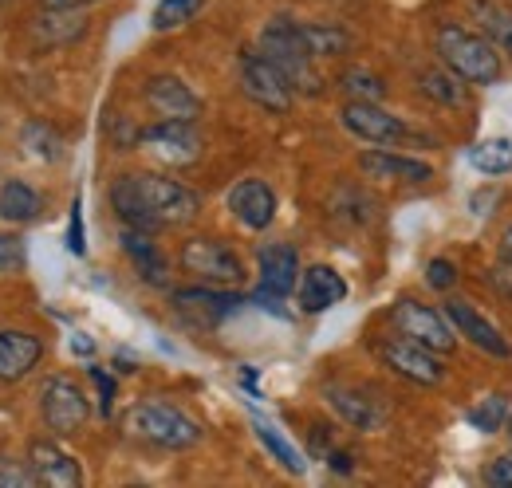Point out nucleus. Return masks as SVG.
Segmentation results:
<instances>
[{"label":"nucleus","mask_w":512,"mask_h":488,"mask_svg":"<svg viewBox=\"0 0 512 488\" xmlns=\"http://www.w3.org/2000/svg\"><path fill=\"white\" fill-rule=\"evenodd\" d=\"M111 205L119 221L142 233L182 229L201 213V193L162 174H123L111 185Z\"/></svg>","instance_id":"1"},{"label":"nucleus","mask_w":512,"mask_h":488,"mask_svg":"<svg viewBox=\"0 0 512 488\" xmlns=\"http://www.w3.org/2000/svg\"><path fill=\"white\" fill-rule=\"evenodd\" d=\"M434 48L449 71L461 75L469 87H489L501 79V48L481 28L446 20L434 32Z\"/></svg>","instance_id":"2"},{"label":"nucleus","mask_w":512,"mask_h":488,"mask_svg":"<svg viewBox=\"0 0 512 488\" xmlns=\"http://www.w3.org/2000/svg\"><path fill=\"white\" fill-rule=\"evenodd\" d=\"M260 52L284 71V79L292 83V91H304V95H320L323 79L320 71L312 67V56L300 40V24L288 20V16H276L264 24L260 32Z\"/></svg>","instance_id":"3"},{"label":"nucleus","mask_w":512,"mask_h":488,"mask_svg":"<svg viewBox=\"0 0 512 488\" xmlns=\"http://www.w3.org/2000/svg\"><path fill=\"white\" fill-rule=\"evenodd\" d=\"M127 429L130 437L150 441L158 449H190L201 441V426L190 414H182L178 406H166V402H138L127 414Z\"/></svg>","instance_id":"4"},{"label":"nucleus","mask_w":512,"mask_h":488,"mask_svg":"<svg viewBox=\"0 0 512 488\" xmlns=\"http://www.w3.org/2000/svg\"><path fill=\"white\" fill-rule=\"evenodd\" d=\"M390 323H394L398 335H406V339H414V343H422V347H430L438 355L457 351V331H453L446 311L422 304L414 296H402L398 304L390 307Z\"/></svg>","instance_id":"5"},{"label":"nucleus","mask_w":512,"mask_h":488,"mask_svg":"<svg viewBox=\"0 0 512 488\" xmlns=\"http://www.w3.org/2000/svg\"><path fill=\"white\" fill-rule=\"evenodd\" d=\"M237 67H241V91L253 99L256 107H264L272 115L292 111V99H296L292 83L284 79V71L268 60L260 48H245Z\"/></svg>","instance_id":"6"},{"label":"nucleus","mask_w":512,"mask_h":488,"mask_svg":"<svg viewBox=\"0 0 512 488\" xmlns=\"http://www.w3.org/2000/svg\"><path fill=\"white\" fill-rule=\"evenodd\" d=\"M182 268L197 276L201 284H213V288H237L245 280V264L241 256L229 248V244L213 241V237H193V241L182 244L178 252Z\"/></svg>","instance_id":"7"},{"label":"nucleus","mask_w":512,"mask_h":488,"mask_svg":"<svg viewBox=\"0 0 512 488\" xmlns=\"http://www.w3.org/2000/svg\"><path fill=\"white\" fill-rule=\"evenodd\" d=\"M40 414H44L48 429H56V433L67 437V433H79V429L87 426L91 402H87V394H83V386L75 378L52 374L40 386Z\"/></svg>","instance_id":"8"},{"label":"nucleus","mask_w":512,"mask_h":488,"mask_svg":"<svg viewBox=\"0 0 512 488\" xmlns=\"http://www.w3.org/2000/svg\"><path fill=\"white\" fill-rule=\"evenodd\" d=\"M375 351H379V363H383L386 370H394L398 378H406V382L438 386V382L446 378V366L438 359V351H430V347H422V343H414V339H406V335H390Z\"/></svg>","instance_id":"9"},{"label":"nucleus","mask_w":512,"mask_h":488,"mask_svg":"<svg viewBox=\"0 0 512 488\" xmlns=\"http://www.w3.org/2000/svg\"><path fill=\"white\" fill-rule=\"evenodd\" d=\"M256 272H260V292H256L253 300L256 304H280L284 296H292L296 292V284H300V252L292 248V244H260V252H256Z\"/></svg>","instance_id":"10"},{"label":"nucleus","mask_w":512,"mask_h":488,"mask_svg":"<svg viewBox=\"0 0 512 488\" xmlns=\"http://www.w3.org/2000/svg\"><path fill=\"white\" fill-rule=\"evenodd\" d=\"M339 122L359 142H367V146H398V142L410 138L406 122L398 119V115H390V111H383L379 103H367V99H347L343 111H339Z\"/></svg>","instance_id":"11"},{"label":"nucleus","mask_w":512,"mask_h":488,"mask_svg":"<svg viewBox=\"0 0 512 488\" xmlns=\"http://www.w3.org/2000/svg\"><path fill=\"white\" fill-rule=\"evenodd\" d=\"M138 146L150 150L154 158L170 162V166H190L201 154V134L186 119H158L154 126L138 130Z\"/></svg>","instance_id":"12"},{"label":"nucleus","mask_w":512,"mask_h":488,"mask_svg":"<svg viewBox=\"0 0 512 488\" xmlns=\"http://www.w3.org/2000/svg\"><path fill=\"white\" fill-rule=\"evenodd\" d=\"M442 311L449 315L453 331H457L465 343H473L477 351H485V355H493V359H512L509 335H505L489 315H481L469 300H446Z\"/></svg>","instance_id":"13"},{"label":"nucleus","mask_w":512,"mask_h":488,"mask_svg":"<svg viewBox=\"0 0 512 488\" xmlns=\"http://www.w3.org/2000/svg\"><path fill=\"white\" fill-rule=\"evenodd\" d=\"M241 304H245V296H237L229 288H213V284H205V288H178L174 292V311L186 323H193V327H217L229 311H237Z\"/></svg>","instance_id":"14"},{"label":"nucleus","mask_w":512,"mask_h":488,"mask_svg":"<svg viewBox=\"0 0 512 488\" xmlns=\"http://www.w3.org/2000/svg\"><path fill=\"white\" fill-rule=\"evenodd\" d=\"M142 99H146V107H150L158 119L197 122V115H201V99L193 95L178 75H154V79H146Z\"/></svg>","instance_id":"15"},{"label":"nucleus","mask_w":512,"mask_h":488,"mask_svg":"<svg viewBox=\"0 0 512 488\" xmlns=\"http://www.w3.org/2000/svg\"><path fill=\"white\" fill-rule=\"evenodd\" d=\"M225 205H229V213L245 225V229H268L272 221H276V193H272V185H264L260 178H245V182H237L229 189V197H225Z\"/></svg>","instance_id":"16"},{"label":"nucleus","mask_w":512,"mask_h":488,"mask_svg":"<svg viewBox=\"0 0 512 488\" xmlns=\"http://www.w3.org/2000/svg\"><path fill=\"white\" fill-rule=\"evenodd\" d=\"M323 398L331 402V410L347 422L351 429L375 433L386 426V406L371 394V390H355V386H327Z\"/></svg>","instance_id":"17"},{"label":"nucleus","mask_w":512,"mask_h":488,"mask_svg":"<svg viewBox=\"0 0 512 488\" xmlns=\"http://www.w3.org/2000/svg\"><path fill=\"white\" fill-rule=\"evenodd\" d=\"M359 170L375 182H406V185H426L434 178V166L430 162H418V158H406V154H394V150H363L359 154Z\"/></svg>","instance_id":"18"},{"label":"nucleus","mask_w":512,"mask_h":488,"mask_svg":"<svg viewBox=\"0 0 512 488\" xmlns=\"http://www.w3.org/2000/svg\"><path fill=\"white\" fill-rule=\"evenodd\" d=\"M347 300V280L331 268V264H312L300 272V284H296V304L308 315H320L327 307L343 304Z\"/></svg>","instance_id":"19"},{"label":"nucleus","mask_w":512,"mask_h":488,"mask_svg":"<svg viewBox=\"0 0 512 488\" xmlns=\"http://www.w3.org/2000/svg\"><path fill=\"white\" fill-rule=\"evenodd\" d=\"M28 465L36 473V481L48 488H79L83 485V469L79 461L64 453L56 441H32L28 449Z\"/></svg>","instance_id":"20"},{"label":"nucleus","mask_w":512,"mask_h":488,"mask_svg":"<svg viewBox=\"0 0 512 488\" xmlns=\"http://www.w3.org/2000/svg\"><path fill=\"white\" fill-rule=\"evenodd\" d=\"M123 252L130 256V264L138 268V276L150 288H170V260L158 252L154 233H142V229L123 225Z\"/></svg>","instance_id":"21"},{"label":"nucleus","mask_w":512,"mask_h":488,"mask_svg":"<svg viewBox=\"0 0 512 488\" xmlns=\"http://www.w3.org/2000/svg\"><path fill=\"white\" fill-rule=\"evenodd\" d=\"M44 347L28 331H0V382H20L32 366L40 363Z\"/></svg>","instance_id":"22"},{"label":"nucleus","mask_w":512,"mask_h":488,"mask_svg":"<svg viewBox=\"0 0 512 488\" xmlns=\"http://www.w3.org/2000/svg\"><path fill=\"white\" fill-rule=\"evenodd\" d=\"M32 32L44 48H60V44H71L87 32V20L79 16V8H44V16L36 20Z\"/></svg>","instance_id":"23"},{"label":"nucleus","mask_w":512,"mask_h":488,"mask_svg":"<svg viewBox=\"0 0 512 488\" xmlns=\"http://www.w3.org/2000/svg\"><path fill=\"white\" fill-rule=\"evenodd\" d=\"M469 16L477 20V28L512 60V8L501 0H469Z\"/></svg>","instance_id":"24"},{"label":"nucleus","mask_w":512,"mask_h":488,"mask_svg":"<svg viewBox=\"0 0 512 488\" xmlns=\"http://www.w3.org/2000/svg\"><path fill=\"white\" fill-rule=\"evenodd\" d=\"M465 87H469V83H465L461 75H453L446 63L418 71V91H422L426 99L442 103V107H465V103H469V91H465Z\"/></svg>","instance_id":"25"},{"label":"nucleus","mask_w":512,"mask_h":488,"mask_svg":"<svg viewBox=\"0 0 512 488\" xmlns=\"http://www.w3.org/2000/svg\"><path fill=\"white\" fill-rule=\"evenodd\" d=\"M40 209H44V201H40V193H36L32 185H24V182L0 185V221H8V225H28V221L40 217Z\"/></svg>","instance_id":"26"},{"label":"nucleus","mask_w":512,"mask_h":488,"mask_svg":"<svg viewBox=\"0 0 512 488\" xmlns=\"http://www.w3.org/2000/svg\"><path fill=\"white\" fill-rule=\"evenodd\" d=\"M253 433L256 441L272 453V461L284 469V473H292V477H304V469H308V461H304V453L280 433V429L272 426V422H264V418H253Z\"/></svg>","instance_id":"27"},{"label":"nucleus","mask_w":512,"mask_h":488,"mask_svg":"<svg viewBox=\"0 0 512 488\" xmlns=\"http://www.w3.org/2000/svg\"><path fill=\"white\" fill-rule=\"evenodd\" d=\"M300 40H304L312 60H320V56H347L351 52V36L343 28H335V24H300Z\"/></svg>","instance_id":"28"},{"label":"nucleus","mask_w":512,"mask_h":488,"mask_svg":"<svg viewBox=\"0 0 512 488\" xmlns=\"http://www.w3.org/2000/svg\"><path fill=\"white\" fill-rule=\"evenodd\" d=\"M469 162L485 178H505V174H512V142L509 138H485L469 150Z\"/></svg>","instance_id":"29"},{"label":"nucleus","mask_w":512,"mask_h":488,"mask_svg":"<svg viewBox=\"0 0 512 488\" xmlns=\"http://www.w3.org/2000/svg\"><path fill=\"white\" fill-rule=\"evenodd\" d=\"M465 418H469V426L481 429V433H497V429H505V422H509V398L505 394H489L477 406H469Z\"/></svg>","instance_id":"30"},{"label":"nucleus","mask_w":512,"mask_h":488,"mask_svg":"<svg viewBox=\"0 0 512 488\" xmlns=\"http://www.w3.org/2000/svg\"><path fill=\"white\" fill-rule=\"evenodd\" d=\"M339 87H343L351 99H367V103H383V95H386L383 79H379V75H371V71H363V67H351V71H343Z\"/></svg>","instance_id":"31"},{"label":"nucleus","mask_w":512,"mask_h":488,"mask_svg":"<svg viewBox=\"0 0 512 488\" xmlns=\"http://www.w3.org/2000/svg\"><path fill=\"white\" fill-rule=\"evenodd\" d=\"M24 142H28V146H32V154H36V158H44V162H56V158L64 154L60 134H56L52 126H44V122H32V126L24 130Z\"/></svg>","instance_id":"32"},{"label":"nucleus","mask_w":512,"mask_h":488,"mask_svg":"<svg viewBox=\"0 0 512 488\" xmlns=\"http://www.w3.org/2000/svg\"><path fill=\"white\" fill-rule=\"evenodd\" d=\"M197 8H201V0H158V8H154V28H158V32H170V28L186 24Z\"/></svg>","instance_id":"33"},{"label":"nucleus","mask_w":512,"mask_h":488,"mask_svg":"<svg viewBox=\"0 0 512 488\" xmlns=\"http://www.w3.org/2000/svg\"><path fill=\"white\" fill-rule=\"evenodd\" d=\"M36 473L28 461H16V457H0V488H36Z\"/></svg>","instance_id":"34"},{"label":"nucleus","mask_w":512,"mask_h":488,"mask_svg":"<svg viewBox=\"0 0 512 488\" xmlns=\"http://www.w3.org/2000/svg\"><path fill=\"white\" fill-rule=\"evenodd\" d=\"M426 284H430L434 292H449V288L457 284V264L446 260V256H434V260L426 264Z\"/></svg>","instance_id":"35"},{"label":"nucleus","mask_w":512,"mask_h":488,"mask_svg":"<svg viewBox=\"0 0 512 488\" xmlns=\"http://www.w3.org/2000/svg\"><path fill=\"white\" fill-rule=\"evenodd\" d=\"M67 248H71L75 256H83V252H87V241H83V205H79V197L71 201V221H67Z\"/></svg>","instance_id":"36"},{"label":"nucleus","mask_w":512,"mask_h":488,"mask_svg":"<svg viewBox=\"0 0 512 488\" xmlns=\"http://www.w3.org/2000/svg\"><path fill=\"white\" fill-rule=\"evenodd\" d=\"M91 382L99 386V410H103V418H107L111 406H115V378H111L103 366H91Z\"/></svg>","instance_id":"37"},{"label":"nucleus","mask_w":512,"mask_h":488,"mask_svg":"<svg viewBox=\"0 0 512 488\" xmlns=\"http://www.w3.org/2000/svg\"><path fill=\"white\" fill-rule=\"evenodd\" d=\"M24 264V244L20 237H0V272H12Z\"/></svg>","instance_id":"38"},{"label":"nucleus","mask_w":512,"mask_h":488,"mask_svg":"<svg viewBox=\"0 0 512 488\" xmlns=\"http://www.w3.org/2000/svg\"><path fill=\"white\" fill-rule=\"evenodd\" d=\"M485 485L493 488H512V453L497 457L489 469H485Z\"/></svg>","instance_id":"39"},{"label":"nucleus","mask_w":512,"mask_h":488,"mask_svg":"<svg viewBox=\"0 0 512 488\" xmlns=\"http://www.w3.org/2000/svg\"><path fill=\"white\" fill-rule=\"evenodd\" d=\"M327 465H331L335 473H351V469H355L351 453H343V449H327Z\"/></svg>","instance_id":"40"},{"label":"nucleus","mask_w":512,"mask_h":488,"mask_svg":"<svg viewBox=\"0 0 512 488\" xmlns=\"http://www.w3.org/2000/svg\"><path fill=\"white\" fill-rule=\"evenodd\" d=\"M497 260H501L505 268H512V225L501 233V241H497Z\"/></svg>","instance_id":"41"},{"label":"nucleus","mask_w":512,"mask_h":488,"mask_svg":"<svg viewBox=\"0 0 512 488\" xmlns=\"http://www.w3.org/2000/svg\"><path fill=\"white\" fill-rule=\"evenodd\" d=\"M87 4H99V0H40V8H87Z\"/></svg>","instance_id":"42"},{"label":"nucleus","mask_w":512,"mask_h":488,"mask_svg":"<svg viewBox=\"0 0 512 488\" xmlns=\"http://www.w3.org/2000/svg\"><path fill=\"white\" fill-rule=\"evenodd\" d=\"M71 351H79V355H91V343H87V339H71Z\"/></svg>","instance_id":"43"},{"label":"nucleus","mask_w":512,"mask_h":488,"mask_svg":"<svg viewBox=\"0 0 512 488\" xmlns=\"http://www.w3.org/2000/svg\"><path fill=\"white\" fill-rule=\"evenodd\" d=\"M509 437H512V422H509Z\"/></svg>","instance_id":"44"},{"label":"nucleus","mask_w":512,"mask_h":488,"mask_svg":"<svg viewBox=\"0 0 512 488\" xmlns=\"http://www.w3.org/2000/svg\"><path fill=\"white\" fill-rule=\"evenodd\" d=\"M0 4H8V0H0Z\"/></svg>","instance_id":"45"}]
</instances>
